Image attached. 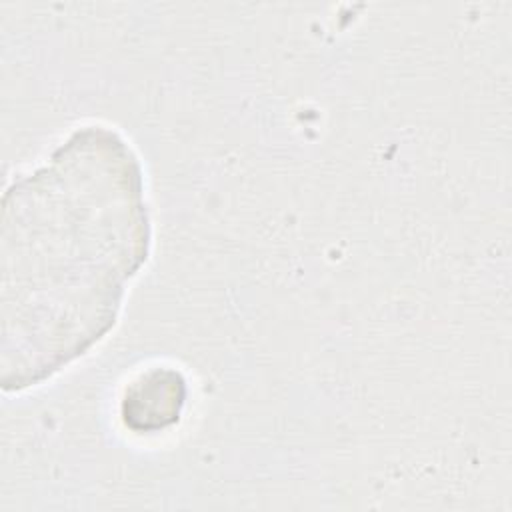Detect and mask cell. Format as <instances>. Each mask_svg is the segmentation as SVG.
Instances as JSON below:
<instances>
[{
	"instance_id": "cell-1",
	"label": "cell",
	"mask_w": 512,
	"mask_h": 512,
	"mask_svg": "<svg viewBox=\"0 0 512 512\" xmlns=\"http://www.w3.org/2000/svg\"><path fill=\"white\" fill-rule=\"evenodd\" d=\"M2 388L84 354L148 254L140 166L114 132L78 130L2 198Z\"/></svg>"
},
{
	"instance_id": "cell-2",
	"label": "cell",
	"mask_w": 512,
	"mask_h": 512,
	"mask_svg": "<svg viewBox=\"0 0 512 512\" xmlns=\"http://www.w3.org/2000/svg\"><path fill=\"white\" fill-rule=\"evenodd\" d=\"M186 398V382L178 370L142 372L122 398V420L136 432L160 430L178 420Z\"/></svg>"
}]
</instances>
